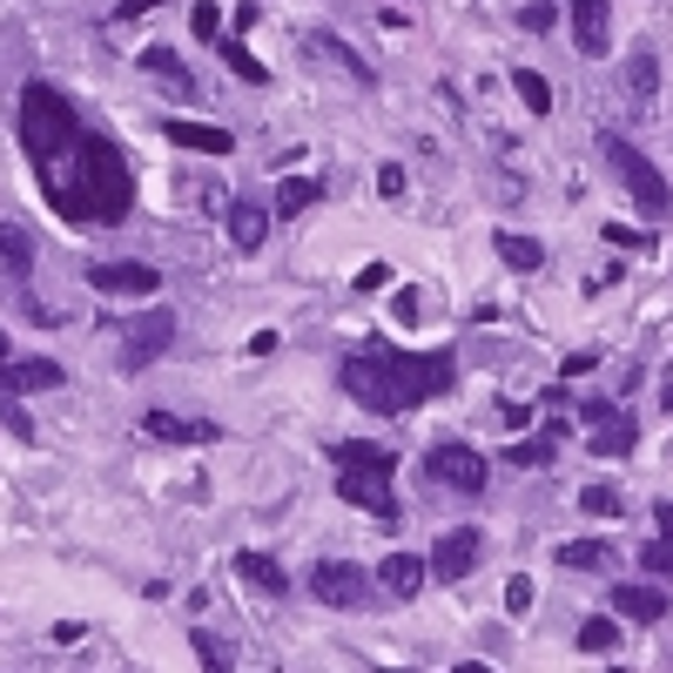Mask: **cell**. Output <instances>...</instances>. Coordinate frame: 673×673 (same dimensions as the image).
Wrapping results in <instances>:
<instances>
[{"mask_svg": "<svg viewBox=\"0 0 673 673\" xmlns=\"http://www.w3.org/2000/svg\"><path fill=\"white\" fill-rule=\"evenodd\" d=\"M633 438H640V431H633V418H600V424H592V458H626L633 452Z\"/></svg>", "mask_w": 673, "mask_h": 673, "instance_id": "18", "label": "cell"}, {"mask_svg": "<svg viewBox=\"0 0 673 673\" xmlns=\"http://www.w3.org/2000/svg\"><path fill=\"white\" fill-rule=\"evenodd\" d=\"M390 471H398V458L384 445H337V498L364 505L371 519H405L398 492H390Z\"/></svg>", "mask_w": 673, "mask_h": 673, "instance_id": "3", "label": "cell"}, {"mask_svg": "<svg viewBox=\"0 0 673 673\" xmlns=\"http://www.w3.org/2000/svg\"><path fill=\"white\" fill-rule=\"evenodd\" d=\"M377 579H384L390 600H418L424 579H431V560H418V552H390V560L377 566Z\"/></svg>", "mask_w": 673, "mask_h": 673, "instance_id": "13", "label": "cell"}, {"mask_svg": "<svg viewBox=\"0 0 673 673\" xmlns=\"http://www.w3.org/2000/svg\"><path fill=\"white\" fill-rule=\"evenodd\" d=\"M142 74H155V88H169L176 101H189L195 88H203V82H195V74L182 68V55H176V48H142Z\"/></svg>", "mask_w": 673, "mask_h": 673, "instance_id": "15", "label": "cell"}, {"mask_svg": "<svg viewBox=\"0 0 673 673\" xmlns=\"http://www.w3.org/2000/svg\"><path fill=\"white\" fill-rule=\"evenodd\" d=\"M626 82H633V95H653V82H660V68H653V55H633V68H626Z\"/></svg>", "mask_w": 673, "mask_h": 673, "instance_id": "32", "label": "cell"}, {"mask_svg": "<svg viewBox=\"0 0 673 673\" xmlns=\"http://www.w3.org/2000/svg\"><path fill=\"white\" fill-rule=\"evenodd\" d=\"M88 284L101 297H155V290H163V276H155L148 263H88Z\"/></svg>", "mask_w": 673, "mask_h": 673, "instance_id": "9", "label": "cell"}, {"mask_svg": "<svg viewBox=\"0 0 673 673\" xmlns=\"http://www.w3.org/2000/svg\"><path fill=\"white\" fill-rule=\"evenodd\" d=\"M142 431L163 445H216L223 438L216 418H182V411H142Z\"/></svg>", "mask_w": 673, "mask_h": 673, "instance_id": "8", "label": "cell"}, {"mask_svg": "<svg viewBox=\"0 0 673 673\" xmlns=\"http://www.w3.org/2000/svg\"><path fill=\"white\" fill-rule=\"evenodd\" d=\"M505 606H512V613H532V579H526V573L505 586Z\"/></svg>", "mask_w": 673, "mask_h": 673, "instance_id": "35", "label": "cell"}, {"mask_svg": "<svg viewBox=\"0 0 673 673\" xmlns=\"http://www.w3.org/2000/svg\"><path fill=\"white\" fill-rule=\"evenodd\" d=\"M613 613H620V620L653 626V620H666V592H660V586H647V579H626V586H613Z\"/></svg>", "mask_w": 673, "mask_h": 673, "instance_id": "14", "label": "cell"}, {"mask_svg": "<svg viewBox=\"0 0 673 673\" xmlns=\"http://www.w3.org/2000/svg\"><path fill=\"white\" fill-rule=\"evenodd\" d=\"M560 438H566V424H552L545 438H519V445H512L505 458L519 465V471H539V465H552V452H560Z\"/></svg>", "mask_w": 673, "mask_h": 673, "instance_id": "24", "label": "cell"}, {"mask_svg": "<svg viewBox=\"0 0 673 673\" xmlns=\"http://www.w3.org/2000/svg\"><path fill=\"white\" fill-rule=\"evenodd\" d=\"M0 424H8L21 445H34V424H27V411H21V405H0Z\"/></svg>", "mask_w": 673, "mask_h": 673, "instance_id": "34", "label": "cell"}, {"mask_svg": "<svg viewBox=\"0 0 673 673\" xmlns=\"http://www.w3.org/2000/svg\"><path fill=\"white\" fill-rule=\"evenodd\" d=\"M263 236H269V209L256 203V195H236L229 203V243L236 250H263Z\"/></svg>", "mask_w": 673, "mask_h": 673, "instance_id": "16", "label": "cell"}, {"mask_svg": "<svg viewBox=\"0 0 673 673\" xmlns=\"http://www.w3.org/2000/svg\"><path fill=\"white\" fill-rule=\"evenodd\" d=\"M552 21H560V8H552V0H526V14H519L526 34H552Z\"/></svg>", "mask_w": 673, "mask_h": 673, "instance_id": "31", "label": "cell"}, {"mask_svg": "<svg viewBox=\"0 0 673 673\" xmlns=\"http://www.w3.org/2000/svg\"><path fill=\"white\" fill-rule=\"evenodd\" d=\"M620 505H626L620 485H586L579 492V512H592V519H620Z\"/></svg>", "mask_w": 673, "mask_h": 673, "instance_id": "28", "label": "cell"}, {"mask_svg": "<svg viewBox=\"0 0 673 673\" xmlns=\"http://www.w3.org/2000/svg\"><path fill=\"white\" fill-rule=\"evenodd\" d=\"M21 148H27L34 176H41L48 203L68 223H122L135 209V176L122 163V148L101 129H88L61 88H48V82L21 88Z\"/></svg>", "mask_w": 673, "mask_h": 673, "instance_id": "1", "label": "cell"}, {"mask_svg": "<svg viewBox=\"0 0 673 673\" xmlns=\"http://www.w3.org/2000/svg\"><path fill=\"white\" fill-rule=\"evenodd\" d=\"M560 566H573V573H606V566H613V545H606V539H566V545H560Z\"/></svg>", "mask_w": 673, "mask_h": 673, "instance_id": "21", "label": "cell"}, {"mask_svg": "<svg viewBox=\"0 0 673 673\" xmlns=\"http://www.w3.org/2000/svg\"><path fill=\"white\" fill-rule=\"evenodd\" d=\"M424 471H431V479H438V485L465 492V498H479V492H485V458L471 452V445H458V438H452V445H431Z\"/></svg>", "mask_w": 673, "mask_h": 673, "instance_id": "5", "label": "cell"}, {"mask_svg": "<svg viewBox=\"0 0 673 673\" xmlns=\"http://www.w3.org/2000/svg\"><path fill=\"white\" fill-rule=\"evenodd\" d=\"M68 371L55 364V358H8V364H0V398H27V390H55Z\"/></svg>", "mask_w": 673, "mask_h": 673, "instance_id": "11", "label": "cell"}, {"mask_svg": "<svg viewBox=\"0 0 673 673\" xmlns=\"http://www.w3.org/2000/svg\"><path fill=\"white\" fill-rule=\"evenodd\" d=\"M163 135H169L176 148H203V155H229V148H236V135L216 129V122H163Z\"/></svg>", "mask_w": 673, "mask_h": 673, "instance_id": "17", "label": "cell"}, {"mask_svg": "<svg viewBox=\"0 0 673 673\" xmlns=\"http://www.w3.org/2000/svg\"><path fill=\"white\" fill-rule=\"evenodd\" d=\"M512 88H519V101H526L532 115H552V88H545L539 68H519V74H512Z\"/></svg>", "mask_w": 673, "mask_h": 673, "instance_id": "26", "label": "cell"}, {"mask_svg": "<svg viewBox=\"0 0 673 673\" xmlns=\"http://www.w3.org/2000/svg\"><path fill=\"white\" fill-rule=\"evenodd\" d=\"M492 243H498V256H505L512 269H526V276H532V269L545 263V243H532V236H519V229H498Z\"/></svg>", "mask_w": 673, "mask_h": 673, "instance_id": "23", "label": "cell"}, {"mask_svg": "<svg viewBox=\"0 0 673 673\" xmlns=\"http://www.w3.org/2000/svg\"><path fill=\"white\" fill-rule=\"evenodd\" d=\"M479 560H485V532L479 526H452L438 545H431V579H465Z\"/></svg>", "mask_w": 673, "mask_h": 673, "instance_id": "6", "label": "cell"}, {"mask_svg": "<svg viewBox=\"0 0 673 673\" xmlns=\"http://www.w3.org/2000/svg\"><path fill=\"white\" fill-rule=\"evenodd\" d=\"M8 358H14V344H8V337H0V364H8Z\"/></svg>", "mask_w": 673, "mask_h": 673, "instance_id": "42", "label": "cell"}, {"mask_svg": "<svg viewBox=\"0 0 673 673\" xmlns=\"http://www.w3.org/2000/svg\"><path fill=\"white\" fill-rule=\"evenodd\" d=\"M573 41H579V55L613 48V8L606 0H573Z\"/></svg>", "mask_w": 673, "mask_h": 673, "instance_id": "12", "label": "cell"}, {"mask_svg": "<svg viewBox=\"0 0 673 673\" xmlns=\"http://www.w3.org/2000/svg\"><path fill=\"white\" fill-rule=\"evenodd\" d=\"M0 269L8 276H34V243L21 223H0Z\"/></svg>", "mask_w": 673, "mask_h": 673, "instance_id": "22", "label": "cell"}, {"mask_svg": "<svg viewBox=\"0 0 673 673\" xmlns=\"http://www.w3.org/2000/svg\"><path fill=\"white\" fill-rule=\"evenodd\" d=\"M195 660H203V673H236V653H229V640H216V633H203L195 626Z\"/></svg>", "mask_w": 673, "mask_h": 673, "instance_id": "25", "label": "cell"}, {"mask_svg": "<svg viewBox=\"0 0 673 673\" xmlns=\"http://www.w3.org/2000/svg\"><path fill=\"white\" fill-rule=\"evenodd\" d=\"M600 148H606V163H613V176L626 182V195H633V203H640V209H647V216L660 223V216L673 209V189H666V176H660V169H653V163H647V155L633 148L626 135H600Z\"/></svg>", "mask_w": 673, "mask_h": 673, "instance_id": "4", "label": "cell"}, {"mask_svg": "<svg viewBox=\"0 0 673 673\" xmlns=\"http://www.w3.org/2000/svg\"><path fill=\"white\" fill-rule=\"evenodd\" d=\"M377 195H405V169H398V163L377 169Z\"/></svg>", "mask_w": 673, "mask_h": 673, "instance_id": "37", "label": "cell"}, {"mask_svg": "<svg viewBox=\"0 0 673 673\" xmlns=\"http://www.w3.org/2000/svg\"><path fill=\"white\" fill-rule=\"evenodd\" d=\"M458 673H492V666H485V660H465V666H458Z\"/></svg>", "mask_w": 673, "mask_h": 673, "instance_id": "41", "label": "cell"}, {"mask_svg": "<svg viewBox=\"0 0 673 673\" xmlns=\"http://www.w3.org/2000/svg\"><path fill=\"white\" fill-rule=\"evenodd\" d=\"M384 673H405V666H384Z\"/></svg>", "mask_w": 673, "mask_h": 673, "instance_id": "43", "label": "cell"}, {"mask_svg": "<svg viewBox=\"0 0 673 673\" xmlns=\"http://www.w3.org/2000/svg\"><path fill=\"white\" fill-rule=\"evenodd\" d=\"M452 358L445 350H390V344H364L358 358L344 364V390L358 405H371L377 418H398L424 398H438V390H452Z\"/></svg>", "mask_w": 673, "mask_h": 673, "instance_id": "2", "label": "cell"}, {"mask_svg": "<svg viewBox=\"0 0 673 673\" xmlns=\"http://www.w3.org/2000/svg\"><path fill=\"white\" fill-rule=\"evenodd\" d=\"M640 566H653V573H673V532H660V539L640 552Z\"/></svg>", "mask_w": 673, "mask_h": 673, "instance_id": "33", "label": "cell"}, {"mask_svg": "<svg viewBox=\"0 0 673 673\" xmlns=\"http://www.w3.org/2000/svg\"><path fill=\"white\" fill-rule=\"evenodd\" d=\"M236 573H243L250 586H263V592H269V600H284V592H290V573H284V566H276V560H269V552H243V560H236Z\"/></svg>", "mask_w": 673, "mask_h": 673, "instance_id": "19", "label": "cell"}, {"mask_svg": "<svg viewBox=\"0 0 673 673\" xmlns=\"http://www.w3.org/2000/svg\"><path fill=\"white\" fill-rule=\"evenodd\" d=\"M223 61H229V68H236V74H243V82H256V88H263V82H269V68H263V61H256V55H250V48H243V41H223Z\"/></svg>", "mask_w": 673, "mask_h": 673, "instance_id": "30", "label": "cell"}, {"mask_svg": "<svg viewBox=\"0 0 673 673\" xmlns=\"http://www.w3.org/2000/svg\"><path fill=\"white\" fill-rule=\"evenodd\" d=\"M310 48H316V55H324V61H337V68L350 74V82H358V88H371V82H377V74H371V61H364L358 48H344V41H337V34H316V41H310Z\"/></svg>", "mask_w": 673, "mask_h": 673, "instance_id": "20", "label": "cell"}, {"mask_svg": "<svg viewBox=\"0 0 673 673\" xmlns=\"http://www.w3.org/2000/svg\"><path fill=\"white\" fill-rule=\"evenodd\" d=\"M606 243H620V250H647V236L626 229V223H606Z\"/></svg>", "mask_w": 673, "mask_h": 673, "instance_id": "36", "label": "cell"}, {"mask_svg": "<svg viewBox=\"0 0 673 673\" xmlns=\"http://www.w3.org/2000/svg\"><path fill=\"white\" fill-rule=\"evenodd\" d=\"M122 344H129V364H155L163 350L176 344V310H148V316H135V324L122 331Z\"/></svg>", "mask_w": 673, "mask_h": 673, "instance_id": "10", "label": "cell"}, {"mask_svg": "<svg viewBox=\"0 0 673 673\" xmlns=\"http://www.w3.org/2000/svg\"><path fill=\"white\" fill-rule=\"evenodd\" d=\"M163 8V0H122V8H115V21H142V14H155Z\"/></svg>", "mask_w": 673, "mask_h": 673, "instance_id": "38", "label": "cell"}, {"mask_svg": "<svg viewBox=\"0 0 673 673\" xmlns=\"http://www.w3.org/2000/svg\"><path fill=\"white\" fill-rule=\"evenodd\" d=\"M579 647H586V653H613V647H620V620H586V626H579Z\"/></svg>", "mask_w": 673, "mask_h": 673, "instance_id": "29", "label": "cell"}, {"mask_svg": "<svg viewBox=\"0 0 673 673\" xmlns=\"http://www.w3.org/2000/svg\"><path fill=\"white\" fill-rule=\"evenodd\" d=\"M592 364H600V350H573V358H566V377H579V371H592Z\"/></svg>", "mask_w": 673, "mask_h": 673, "instance_id": "39", "label": "cell"}, {"mask_svg": "<svg viewBox=\"0 0 673 673\" xmlns=\"http://www.w3.org/2000/svg\"><path fill=\"white\" fill-rule=\"evenodd\" d=\"M189 27H203V34H216V27H223V14L209 8V0H203V8H195V21H189Z\"/></svg>", "mask_w": 673, "mask_h": 673, "instance_id": "40", "label": "cell"}, {"mask_svg": "<svg viewBox=\"0 0 673 673\" xmlns=\"http://www.w3.org/2000/svg\"><path fill=\"white\" fill-rule=\"evenodd\" d=\"M310 195H316V182H310V176H290L284 189H276V216H303Z\"/></svg>", "mask_w": 673, "mask_h": 673, "instance_id": "27", "label": "cell"}, {"mask_svg": "<svg viewBox=\"0 0 673 673\" xmlns=\"http://www.w3.org/2000/svg\"><path fill=\"white\" fill-rule=\"evenodd\" d=\"M364 566H350V560H324V566H310V600H324V606H364Z\"/></svg>", "mask_w": 673, "mask_h": 673, "instance_id": "7", "label": "cell"}]
</instances>
